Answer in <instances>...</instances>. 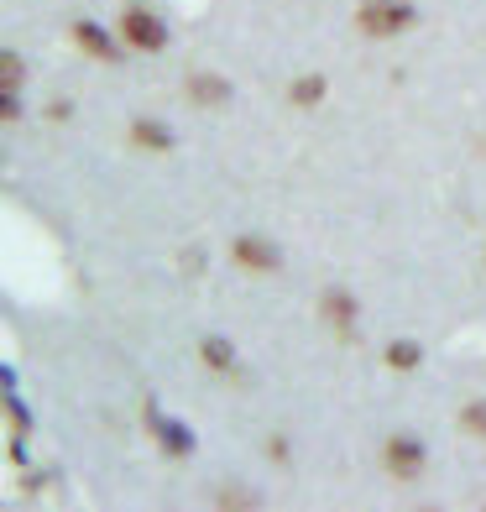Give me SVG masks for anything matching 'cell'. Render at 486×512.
Returning <instances> with one entry per match:
<instances>
[{"mask_svg": "<svg viewBox=\"0 0 486 512\" xmlns=\"http://www.w3.org/2000/svg\"><path fill=\"white\" fill-rule=\"evenodd\" d=\"M356 27L366 37H398L413 27V6H403V0H361Z\"/></svg>", "mask_w": 486, "mask_h": 512, "instance_id": "obj_1", "label": "cell"}, {"mask_svg": "<svg viewBox=\"0 0 486 512\" xmlns=\"http://www.w3.org/2000/svg\"><path fill=\"white\" fill-rule=\"evenodd\" d=\"M121 37L131 42L136 53H157L162 42H168V32H162V21H157L152 11H142V6H131V11L121 16Z\"/></svg>", "mask_w": 486, "mask_h": 512, "instance_id": "obj_2", "label": "cell"}, {"mask_svg": "<svg viewBox=\"0 0 486 512\" xmlns=\"http://www.w3.org/2000/svg\"><path fill=\"white\" fill-rule=\"evenodd\" d=\"M387 471L398 481H413L424 471V445L419 439H387Z\"/></svg>", "mask_w": 486, "mask_h": 512, "instance_id": "obj_3", "label": "cell"}, {"mask_svg": "<svg viewBox=\"0 0 486 512\" xmlns=\"http://www.w3.org/2000/svg\"><path fill=\"white\" fill-rule=\"evenodd\" d=\"M230 256H236L241 267H251V272H277V251L262 236H241L236 246H230Z\"/></svg>", "mask_w": 486, "mask_h": 512, "instance_id": "obj_4", "label": "cell"}, {"mask_svg": "<svg viewBox=\"0 0 486 512\" xmlns=\"http://www.w3.org/2000/svg\"><path fill=\"white\" fill-rule=\"evenodd\" d=\"M319 309H324V319H330L335 330H351V324H356V304H351V293H340V288L324 293Z\"/></svg>", "mask_w": 486, "mask_h": 512, "instance_id": "obj_5", "label": "cell"}, {"mask_svg": "<svg viewBox=\"0 0 486 512\" xmlns=\"http://www.w3.org/2000/svg\"><path fill=\"white\" fill-rule=\"evenodd\" d=\"M189 100H194V105H225V100H230V84L215 79V74H194V79H189Z\"/></svg>", "mask_w": 486, "mask_h": 512, "instance_id": "obj_6", "label": "cell"}, {"mask_svg": "<svg viewBox=\"0 0 486 512\" xmlns=\"http://www.w3.org/2000/svg\"><path fill=\"white\" fill-rule=\"evenodd\" d=\"M74 42H79L89 58H115V42L95 27V21H79V27H74Z\"/></svg>", "mask_w": 486, "mask_h": 512, "instance_id": "obj_7", "label": "cell"}, {"mask_svg": "<svg viewBox=\"0 0 486 512\" xmlns=\"http://www.w3.org/2000/svg\"><path fill=\"white\" fill-rule=\"evenodd\" d=\"M131 142H136V147H147V152H168V147H173V136L162 131V126L136 121V126H131Z\"/></svg>", "mask_w": 486, "mask_h": 512, "instance_id": "obj_8", "label": "cell"}, {"mask_svg": "<svg viewBox=\"0 0 486 512\" xmlns=\"http://www.w3.org/2000/svg\"><path fill=\"white\" fill-rule=\"evenodd\" d=\"M419 356H424V351H419L413 340H392V345H387V366H392V371H413V366H419Z\"/></svg>", "mask_w": 486, "mask_h": 512, "instance_id": "obj_9", "label": "cell"}, {"mask_svg": "<svg viewBox=\"0 0 486 512\" xmlns=\"http://www.w3.org/2000/svg\"><path fill=\"white\" fill-rule=\"evenodd\" d=\"M204 361H210V371H230V366H236V351H230L220 335H210V340H204Z\"/></svg>", "mask_w": 486, "mask_h": 512, "instance_id": "obj_10", "label": "cell"}, {"mask_svg": "<svg viewBox=\"0 0 486 512\" xmlns=\"http://www.w3.org/2000/svg\"><path fill=\"white\" fill-rule=\"evenodd\" d=\"M319 100H324V79L319 74L293 79V105H319Z\"/></svg>", "mask_w": 486, "mask_h": 512, "instance_id": "obj_11", "label": "cell"}, {"mask_svg": "<svg viewBox=\"0 0 486 512\" xmlns=\"http://www.w3.org/2000/svg\"><path fill=\"white\" fill-rule=\"evenodd\" d=\"M460 424H466L476 439H486V403H466V413H460Z\"/></svg>", "mask_w": 486, "mask_h": 512, "instance_id": "obj_12", "label": "cell"}, {"mask_svg": "<svg viewBox=\"0 0 486 512\" xmlns=\"http://www.w3.org/2000/svg\"><path fill=\"white\" fill-rule=\"evenodd\" d=\"M0 68H6V89H16V79H21V58L6 53V58H0Z\"/></svg>", "mask_w": 486, "mask_h": 512, "instance_id": "obj_13", "label": "cell"}]
</instances>
